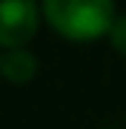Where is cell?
<instances>
[{
    "mask_svg": "<svg viewBox=\"0 0 126 129\" xmlns=\"http://www.w3.org/2000/svg\"><path fill=\"white\" fill-rule=\"evenodd\" d=\"M37 32L34 0H0V43L6 49H23Z\"/></svg>",
    "mask_w": 126,
    "mask_h": 129,
    "instance_id": "cell-2",
    "label": "cell"
},
{
    "mask_svg": "<svg viewBox=\"0 0 126 129\" xmlns=\"http://www.w3.org/2000/svg\"><path fill=\"white\" fill-rule=\"evenodd\" d=\"M109 37H112V46L126 55V17H117L115 20V26L109 29Z\"/></svg>",
    "mask_w": 126,
    "mask_h": 129,
    "instance_id": "cell-4",
    "label": "cell"
},
{
    "mask_svg": "<svg viewBox=\"0 0 126 129\" xmlns=\"http://www.w3.org/2000/svg\"><path fill=\"white\" fill-rule=\"evenodd\" d=\"M0 72L9 80H14V83H26L34 72H37V60H34V55L26 52V49H9L0 57Z\"/></svg>",
    "mask_w": 126,
    "mask_h": 129,
    "instance_id": "cell-3",
    "label": "cell"
},
{
    "mask_svg": "<svg viewBox=\"0 0 126 129\" xmlns=\"http://www.w3.org/2000/svg\"><path fill=\"white\" fill-rule=\"evenodd\" d=\"M43 14L69 40H95L117 20L112 0H43Z\"/></svg>",
    "mask_w": 126,
    "mask_h": 129,
    "instance_id": "cell-1",
    "label": "cell"
}]
</instances>
